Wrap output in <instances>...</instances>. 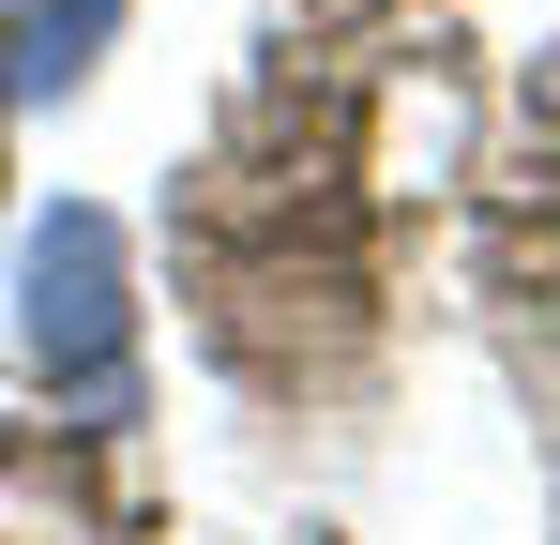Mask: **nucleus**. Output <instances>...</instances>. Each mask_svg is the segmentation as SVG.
<instances>
[{
  "label": "nucleus",
  "mask_w": 560,
  "mask_h": 545,
  "mask_svg": "<svg viewBox=\"0 0 560 545\" xmlns=\"http://www.w3.org/2000/svg\"><path fill=\"white\" fill-rule=\"evenodd\" d=\"M31 363L92 425L137 409V318H121V228L106 212H46V243H31Z\"/></svg>",
  "instance_id": "obj_1"
},
{
  "label": "nucleus",
  "mask_w": 560,
  "mask_h": 545,
  "mask_svg": "<svg viewBox=\"0 0 560 545\" xmlns=\"http://www.w3.org/2000/svg\"><path fill=\"white\" fill-rule=\"evenodd\" d=\"M106 31H121V0H0V91L15 106H61L106 61Z\"/></svg>",
  "instance_id": "obj_2"
}]
</instances>
